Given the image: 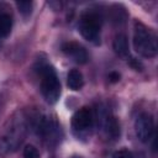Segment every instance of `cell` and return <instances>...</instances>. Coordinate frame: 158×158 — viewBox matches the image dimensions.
Masks as SVG:
<instances>
[{
    "label": "cell",
    "mask_w": 158,
    "mask_h": 158,
    "mask_svg": "<svg viewBox=\"0 0 158 158\" xmlns=\"http://www.w3.org/2000/svg\"><path fill=\"white\" fill-rule=\"evenodd\" d=\"M28 126V117L23 111H17L14 114L7 120L0 136V152L7 154L16 151L22 143Z\"/></svg>",
    "instance_id": "1"
},
{
    "label": "cell",
    "mask_w": 158,
    "mask_h": 158,
    "mask_svg": "<svg viewBox=\"0 0 158 158\" xmlns=\"http://www.w3.org/2000/svg\"><path fill=\"white\" fill-rule=\"evenodd\" d=\"M133 47L138 54L146 58H153L158 52L157 37L154 32L141 22L135 23Z\"/></svg>",
    "instance_id": "2"
},
{
    "label": "cell",
    "mask_w": 158,
    "mask_h": 158,
    "mask_svg": "<svg viewBox=\"0 0 158 158\" xmlns=\"http://www.w3.org/2000/svg\"><path fill=\"white\" fill-rule=\"evenodd\" d=\"M40 78H41V93L47 102L54 104L60 95V83L57 77V73L52 65L43 64L40 67Z\"/></svg>",
    "instance_id": "3"
},
{
    "label": "cell",
    "mask_w": 158,
    "mask_h": 158,
    "mask_svg": "<svg viewBox=\"0 0 158 158\" xmlns=\"http://www.w3.org/2000/svg\"><path fill=\"white\" fill-rule=\"evenodd\" d=\"M28 125H31L36 133L48 143H53L59 139L60 127L58 126L56 120L47 115H37L33 118H30Z\"/></svg>",
    "instance_id": "4"
},
{
    "label": "cell",
    "mask_w": 158,
    "mask_h": 158,
    "mask_svg": "<svg viewBox=\"0 0 158 158\" xmlns=\"http://www.w3.org/2000/svg\"><path fill=\"white\" fill-rule=\"evenodd\" d=\"M79 32L88 41L94 44L100 42V28H101V19L94 11H88L81 15L79 20Z\"/></svg>",
    "instance_id": "5"
},
{
    "label": "cell",
    "mask_w": 158,
    "mask_h": 158,
    "mask_svg": "<svg viewBox=\"0 0 158 158\" xmlns=\"http://www.w3.org/2000/svg\"><path fill=\"white\" fill-rule=\"evenodd\" d=\"M135 132L141 142H148L154 133V120L148 112H142L135 121Z\"/></svg>",
    "instance_id": "6"
},
{
    "label": "cell",
    "mask_w": 158,
    "mask_h": 158,
    "mask_svg": "<svg viewBox=\"0 0 158 158\" xmlns=\"http://www.w3.org/2000/svg\"><path fill=\"white\" fill-rule=\"evenodd\" d=\"M94 122V114L90 107H81L72 117V127L77 132L88 131Z\"/></svg>",
    "instance_id": "7"
},
{
    "label": "cell",
    "mask_w": 158,
    "mask_h": 158,
    "mask_svg": "<svg viewBox=\"0 0 158 158\" xmlns=\"http://www.w3.org/2000/svg\"><path fill=\"white\" fill-rule=\"evenodd\" d=\"M62 51L67 57L72 58L75 63H79V64H85L89 59L86 49L77 42H65V43H63L62 44Z\"/></svg>",
    "instance_id": "8"
},
{
    "label": "cell",
    "mask_w": 158,
    "mask_h": 158,
    "mask_svg": "<svg viewBox=\"0 0 158 158\" xmlns=\"http://www.w3.org/2000/svg\"><path fill=\"white\" fill-rule=\"evenodd\" d=\"M112 47L115 53L121 57V58H128L130 57V49H128V41L126 35L123 33H117L114 38Z\"/></svg>",
    "instance_id": "9"
},
{
    "label": "cell",
    "mask_w": 158,
    "mask_h": 158,
    "mask_svg": "<svg viewBox=\"0 0 158 158\" xmlns=\"http://www.w3.org/2000/svg\"><path fill=\"white\" fill-rule=\"evenodd\" d=\"M102 122H104V130L109 137L117 138L120 136V125L116 117H114L112 115H106Z\"/></svg>",
    "instance_id": "10"
},
{
    "label": "cell",
    "mask_w": 158,
    "mask_h": 158,
    "mask_svg": "<svg viewBox=\"0 0 158 158\" xmlns=\"http://www.w3.org/2000/svg\"><path fill=\"white\" fill-rule=\"evenodd\" d=\"M67 85L70 90H80L84 85L83 74L78 69H72L67 77Z\"/></svg>",
    "instance_id": "11"
},
{
    "label": "cell",
    "mask_w": 158,
    "mask_h": 158,
    "mask_svg": "<svg viewBox=\"0 0 158 158\" xmlns=\"http://www.w3.org/2000/svg\"><path fill=\"white\" fill-rule=\"evenodd\" d=\"M12 27V20L7 14H0V38H5L10 35Z\"/></svg>",
    "instance_id": "12"
},
{
    "label": "cell",
    "mask_w": 158,
    "mask_h": 158,
    "mask_svg": "<svg viewBox=\"0 0 158 158\" xmlns=\"http://www.w3.org/2000/svg\"><path fill=\"white\" fill-rule=\"evenodd\" d=\"M22 156H23V158H41L38 149L35 146H32V144H27L23 148Z\"/></svg>",
    "instance_id": "13"
},
{
    "label": "cell",
    "mask_w": 158,
    "mask_h": 158,
    "mask_svg": "<svg viewBox=\"0 0 158 158\" xmlns=\"http://www.w3.org/2000/svg\"><path fill=\"white\" fill-rule=\"evenodd\" d=\"M16 6L23 16H28L32 12V2L31 1H17Z\"/></svg>",
    "instance_id": "14"
},
{
    "label": "cell",
    "mask_w": 158,
    "mask_h": 158,
    "mask_svg": "<svg viewBox=\"0 0 158 158\" xmlns=\"http://www.w3.org/2000/svg\"><path fill=\"white\" fill-rule=\"evenodd\" d=\"M112 158H133V156L128 149H118L112 154Z\"/></svg>",
    "instance_id": "15"
},
{
    "label": "cell",
    "mask_w": 158,
    "mask_h": 158,
    "mask_svg": "<svg viewBox=\"0 0 158 158\" xmlns=\"http://www.w3.org/2000/svg\"><path fill=\"white\" fill-rule=\"evenodd\" d=\"M109 80H110L111 83H116V81H118V80H120V74L116 73V72L110 73V75H109Z\"/></svg>",
    "instance_id": "16"
}]
</instances>
